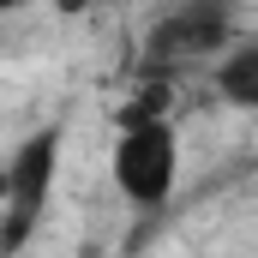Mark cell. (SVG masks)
<instances>
[{
  "label": "cell",
  "mask_w": 258,
  "mask_h": 258,
  "mask_svg": "<svg viewBox=\"0 0 258 258\" xmlns=\"http://www.w3.org/2000/svg\"><path fill=\"white\" fill-rule=\"evenodd\" d=\"M114 186L138 210H162L180 192V132L162 102H132L114 138Z\"/></svg>",
  "instance_id": "obj_1"
},
{
  "label": "cell",
  "mask_w": 258,
  "mask_h": 258,
  "mask_svg": "<svg viewBox=\"0 0 258 258\" xmlns=\"http://www.w3.org/2000/svg\"><path fill=\"white\" fill-rule=\"evenodd\" d=\"M210 84L228 108H246L258 114V36H240V42H222L210 54Z\"/></svg>",
  "instance_id": "obj_4"
},
{
  "label": "cell",
  "mask_w": 258,
  "mask_h": 258,
  "mask_svg": "<svg viewBox=\"0 0 258 258\" xmlns=\"http://www.w3.org/2000/svg\"><path fill=\"white\" fill-rule=\"evenodd\" d=\"M222 42H228V6L222 0H192V6L168 12L150 36V48L162 60H210Z\"/></svg>",
  "instance_id": "obj_3"
},
{
  "label": "cell",
  "mask_w": 258,
  "mask_h": 258,
  "mask_svg": "<svg viewBox=\"0 0 258 258\" xmlns=\"http://www.w3.org/2000/svg\"><path fill=\"white\" fill-rule=\"evenodd\" d=\"M60 162H66V120H42L6 156V174H0V246L6 252L42 228L54 186H60Z\"/></svg>",
  "instance_id": "obj_2"
},
{
  "label": "cell",
  "mask_w": 258,
  "mask_h": 258,
  "mask_svg": "<svg viewBox=\"0 0 258 258\" xmlns=\"http://www.w3.org/2000/svg\"><path fill=\"white\" fill-rule=\"evenodd\" d=\"M54 12L60 18H78V12H90V0H54Z\"/></svg>",
  "instance_id": "obj_5"
}]
</instances>
